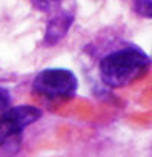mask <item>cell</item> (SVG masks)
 I'll list each match as a JSON object with an SVG mask.
<instances>
[{"mask_svg": "<svg viewBox=\"0 0 152 157\" xmlns=\"http://www.w3.org/2000/svg\"><path fill=\"white\" fill-rule=\"evenodd\" d=\"M29 2H32L37 8L46 11V9L50 8L52 5H55V3H58V2H61V0H29Z\"/></svg>", "mask_w": 152, "mask_h": 157, "instance_id": "obj_5", "label": "cell"}, {"mask_svg": "<svg viewBox=\"0 0 152 157\" xmlns=\"http://www.w3.org/2000/svg\"><path fill=\"white\" fill-rule=\"evenodd\" d=\"M151 58L139 48H123L108 53L101 61V78L102 81L114 89L125 87L149 69Z\"/></svg>", "mask_w": 152, "mask_h": 157, "instance_id": "obj_1", "label": "cell"}, {"mask_svg": "<svg viewBox=\"0 0 152 157\" xmlns=\"http://www.w3.org/2000/svg\"><path fill=\"white\" fill-rule=\"evenodd\" d=\"M72 21H73L72 15H67V14H62V15H58L56 18H53L46 31V43L55 44L56 41H59L67 34Z\"/></svg>", "mask_w": 152, "mask_h": 157, "instance_id": "obj_4", "label": "cell"}, {"mask_svg": "<svg viewBox=\"0 0 152 157\" xmlns=\"http://www.w3.org/2000/svg\"><path fill=\"white\" fill-rule=\"evenodd\" d=\"M8 104H9L8 93H6V92H3V90H0V110H2V108H5Z\"/></svg>", "mask_w": 152, "mask_h": 157, "instance_id": "obj_6", "label": "cell"}, {"mask_svg": "<svg viewBox=\"0 0 152 157\" xmlns=\"http://www.w3.org/2000/svg\"><path fill=\"white\" fill-rule=\"evenodd\" d=\"M41 111L32 105H18L6 110L0 116V145H5L21 134L31 124L37 122Z\"/></svg>", "mask_w": 152, "mask_h": 157, "instance_id": "obj_3", "label": "cell"}, {"mask_svg": "<svg viewBox=\"0 0 152 157\" xmlns=\"http://www.w3.org/2000/svg\"><path fill=\"white\" fill-rule=\"evenodd\" d=\"M78 87L76 76L65 69H46L34 81V89L47 98L73 96Z\"/></svg>", "mask_w": 152, "mask_h": 157, "instance_id": "obj_2", "label": "cell"}]
</instances>
